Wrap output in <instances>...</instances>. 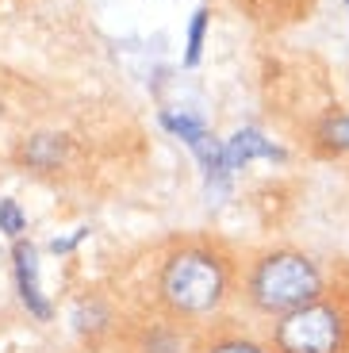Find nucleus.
I'll return each instance as SVG.
<instances>
[{"label": "nucleus", "mask_w": 349, "mask_h": 353, "mask_svg": "<svg viewBox=\"0 0 349 353\" xmlns=\"http://www.w3.org/2000/svg\"><path fill=\"white\" fill-rule=\"evenodd\" d=\"M334 284L330 269L299 246H265L250 254L238 281V303L253 319H272L311 303Z\"/></svg>", "instance_id": "2"}, {"label": "nucleus", "mask_w": 349, "mask_h": 353, "mask_svg": "<svg viewBox=\"0 0 349 353\" xmlns=\"http://www.w3.org/2000/svg\"><path fill=\"white\" fill-rule=\"evenodd\" d=\"M12 276H16V292H19V303L27 307V315L39 319V323H50L54 307L43 296V284H39V250H35V242L16 239V246H12Z\"/></svg>", "instance_id": "5"}, {"label": "nucleus", "mask_w": 349, "mask_h": 353, "mask_svg": "<svg viewBox=\"0 0 349 353\" xmlns=\"http://www.w3.org/2000/svg\"><path fill=\"white\" fill-rule=\"evenodd\" d=\"M315 139H319V150L323 154H349V112H330L319 123V131H315Z\"/></svg>", "instance_id": "9"}, {"label": "nucleus", "mask_w": 349, "mask_h": 353, "mask_svg": "<svg viewBox=\"0 0 349 353\" xmlns=\"http://www.w3.org/2000/svg\"><path fill=\"white\" fill-rule=\"evenodd\" d=\"M196 353H272L269 338L238 327L235 319H215L211 327L200 330Z\"/></svg>", "instance_id": "6"}, {"label": "nucleus", "mask_w": 349, "mask_h": 353, "mask_svg": "<svg viewBox=\"0 0 349 353\" xmlns=\"http://www.w3.org/2000/svg\"><path fill=\"white\" fill-rule=\"evenodd\" d=\"M73 330H77L81 338H88V342L112 334L115 330L112 303L100 300V296H85V300H77V307H73Z\"/></svg>", "instance_id": "8"}, {"label": "nucleus", "mask_w": 349, "mask_h": 353, "mask_svg": "<svg viewBox=\"0 0 349 353\" xmlns=\"http://www.w3.org/2000/svg\"><path fill=\"white\" fill-rule=\"evenodd\" d=\"M88 234H92V230H88V227H81L77 234H70V239H54V242H50V254H70V250H77L81 242L88 239Z\"/></svg>", "instance_id": "13"}, {"label": "nucleus", "mask_w": 349, "mask_h": 353, "mask_svg": "<svg viewBox=\"0 0 349 353\" xmlns=\"http://www.w3.org/2000/svg\"><path fill=\"white\" fill-rule=\"evenodd\" d=\"M346 8H349V0H346Z\"/></svg>", "instance_id": "14"}, {"label": "nucleus", "mask_w": 349, "mask_h": 353, "mask_svg": "<svg viewBox=\"0 0 349 353\" xmlns=\"http://www.w3.org/2000/svg\"><path fill=\"white\" fill-rule=\"evenodd\" d=\"M223 158H227V169L230 173H238V169H246L253 158H265V161H284L288 154L280 150L272 139H265L261 131H253V127H242V131H235L227 142H223Z\"/></svg>", "instance_id": "7"}, {"label": "nucleus", "mask_w": 349, "mask_h": 353, "mask_svg": "<svg viewBox=\"0 0 349 353\" xmlns=\"http://www.w3.org/2000/svg\"><path fill=\"white\" fill-rule=\"evenodd\" d=\"M196 338H200V330L184 327L154 307L131 319L127 327H119L123 353H196Z\"/></svg>", "instance_id": "4"}, {"label": "nucleus", "mask_w": 349, "mask_h": 353, "mask_svg": "<svg viewBox=\"0 0 349 353\" xmlns=\"http://www.w3.org/2000/svg\"><path fill=\"white\" fill-rule=\"evenodd\" d=\"M203 31H208V8H196V12H192V27H188V54H184V65H196V62H200Z\"/></svg>", "instance_id": "12"}, {"label": "nucleus", "mask_w": 349, "mask_h": 353, "mask_svg": "<svg viewBox=\"0 0 349 353\" xmlns=\"http://www.w3.org/2000/svg\"><path fill=\"white\" fill-rule=\"evenodd\" d=\"M27 165H35V169H54L61 158V142L58 134H35V139L27 142V150H23Z\"/></svg>", "instance_id": "10"}, {"label": "nucleus", "mask_w": 349, "mask_h": 353, "mask_svg": "<svg viewBox=\"0 0 349 353\" xmlns=\"http://www.w3.org/2000/svg\"><path fill=\"white\" fill-rule=\"evenodd\" d=\"M272 353H349V281L265 327Z\"/></svg>", "instance_id": "3"}, {"label": "nucleus", "mask_w": 349, "mask_h": 353, "mask_svg": "<svg viewBox=\"0 0 349 353\" xmlns=\"http://www.w3.org/2000/svg\"><path fill=\"white\" fill-rule=\"evenodd\" d=\"M238 281L242 261L227 242L211 234L173 239L157 254L150 276V307L184 327L203 330L227 315V307L238 300Z\"/></svg>", "instance_id": "1"}, {"label": "nucleus", "mask_w": 349, "mask_h": 353, "mask_svg": "<svg viewBox=\"0 0 349 353\" xmlns=\"http://www.w3.org/2000/svg\"><path fill=\"white\" fill-rule=\"evenodd\" d=\"M27 230V215L16 200H0V234H8V239H19Z\"/></svg>", "instance_id": "11"}]
</instances>
